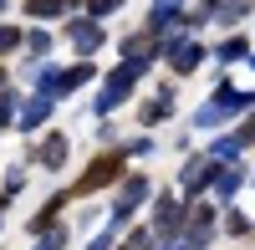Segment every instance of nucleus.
Here are the masks:
<instances>
[{
	"instance_id": "nucleus-1",
	"label": "nucleus",
	"mask_w": 255,
	"mask_h": 250,
	"mask_svg": "<svg viewBox=\"0 0 255 250\" xmlns=\"http://www.w3.org/2000/svg\"><path fill=\"white\" fill-rule=\"evenodd\" d=\"M250 108H255V92H240V87H230V82H225V87L194 113V128H220L230 113H250Z\"/></svg>"
},
{
	"instance_id": "nucleus-2",
	"label": "nucleus",
	"mask_w": 255,
	"mask_h": 250,
	"mask_svg": "<svg viewBox=\"0 0 255 250\" xmlns=\"http://www.w3.org/2000/svg\"><path fill=\"white\" fill-rule=\"evenodd\" d=\"M148 61H153L148 51H143V56H133V61H123V67L108 77V87L97 92V113H113L118 102H128V92H133V82H138V72L148 67Z\"/></svg>"
},
{
	"instance_id": "nucleus-3",
	"label": "nucleus",
	"mask_w": 255,
	"mask_h": 250,
	"mask_svg": "<svg viewBox=\"0 0 255 250\" xmlns=\"http://www.w3.org/2000/svg\"><path fill=\"white\" fill-rule=\"evenodd\" d=\"M92 82V61H82V67H67V72H46L41 77V92H72V87H87Z\"/></svg>"
},
{
	"instance_id": "nucleus-4",
	"label": "nucleus",
	"mask_w": 255,
	"mask_h": 250,
	"mask_svg": "<svg viewBox=\"0 0 255 250\" xmlns=\"http://www.w3.org/2000/svg\"><path fill=\"white\" fill-rule=\"evenodd\" d=\"M209 179H220V169H215V158H209V153H204V158H189V163H184V174H179L184 194H199Z\"/></svg>"
},
{
	"instance_id": "nucleus-5",
	"label": "nucleus",
	"mask_w": 255,
	"mask_h": 250,
	"mask_svg": "<svg viewBox=\"0 0 255 250\" xmlns=\"http://www.w3.org/2000/svg\"><path fill=\"white\" fill-rule=\"evenodd\" d=\"M143 199H148V179H138V174H133V179H128V184H123V189H118V204H113V220L123 225V220H128V215H133V210H138V204H143Z\"/></svg>"
},
{
	"instance_id": "nucleus-6",
	"label": "nucleus",
	"mask_w": 255,
	"mask_h": 250,
	"mask_svg": "<svg viewBox=\"0 0 255 250\" xmlns=\"http://www.w3.org/2000/svg\"><path fill=\"white\" fill-rule=\"evenodd\" d=\"M153 225H158V235H168V240H174V235L184 230V210H179V199H174V194H158Z\"/></svg>"
},
{
	"instance_id": "nucleus-7",
	"label": "nucleus",
	"mask_w": 255,
	"mask_h": 250,
	"mask_svg": "<svg viewBox=\"0 0 255 250\" xmlns=\"http://www.w3.org/2000/svg\"><path fill=\"white\" fill-rule=\"evenodd\" d=\"M72 46L77 51H97L102 46V26L97 20H72Z\"/></svg>"
},
{
	"instance_id": "nucleus-8",
	"label": "nucleus",
	"mask_w": 255,
	"mask_h": 250,
	"mask_svg": "<svg viewBox=\"0 0 255 250\" xmlns=\"http://www.w3.org/2000/svg\"><path fill=\"white\" fill-rule=\"evenodd\" d=\"M46 118H51V97L41 92V97H31V102H26V113H20V128H41Z\"/></svg>"
},
{
	"instance_id": "nucleus-9",
	"label": "nucleus",
	"mask_w": 255,
	"mask_h": 250,
	"mask_svg": "<svg viewBox=\"0 0 255 250\" xmlns=\"http://www.w3.org/2000/svg\"><path fill=\"white\" fill-rule=\"evenodd\" d=\"M113 174H118V158H97L92 169H87V179H82V189H102Z\"/></svg>"
},
{
	"instance_id": "nucleus-10",
	"label": "nucleus",
	"mask_w": 255,
	"mask_h": 250,
	"mask_svg": "<svg viewBox=\"0 0 255 250\" xmlns=\"http://www.w3.org/2000/svg\"><path fill=\"white\" fill-rule=\"evenodd\" d=\"M204 61V46H194V41H184V46L174 51V72H194Z\"/></svg>"
},
{
	"instance_id": "nucleus-11",
	"label": "nucleus",
	"mask_w": 255,
	"mask_h": 250,
	"mask_svg": "<svg viewBox=\"0 0 255 250\" xmlns=\"http://www.w3.org/2000/svg\"><path fill=\"white\" fill-rule=\"evenodd\" d=\"M245 148V143H240V133H225L220 143H209V158H215V163H225V158H235Z\"/></svg>"
},
{
	"instance_id": "nucleus-12",
	"label": "nucleus",
	"mask_w": 255,
	"mask_h": 250,
	"mask_svg": "<svg viewBox=\"0 0 255 250\" xmlns=\"http://www.w3.org/2000/svg\"><path fill=\"white\" fill-rule=\"evenodd\" d=\"M184 0H153V15H148V26H168V20L179 15Z\"/></svg>"
},
{
	"instance_id": "nucleus-13",
	"label": "nucleus",
	"mask_w": 255,
	"mask_h": 250,
	"mask_svg": "<svg viewBox=\"0 0 255 250\" xmlns=\"http://www.w3.org/2000/svg\"><path fill=\"white\" fill-rule=\"evenodd\" d=\"M41 158H46V169H61V163H67V138H46Z\"/></svg>"
},
{
	"instance_id": "nucleus-14",
	"label": "nucleus",
	"mask_w": 255,
	"mask_h": 250,
	"mask_svg": "<svg viewBox=\"0 0 255 250\" xmlns=\"http://www.w3.org/2000/svg\"><path fill=\"white\" fill-rule=\"evenodd\" d=\"M168 108H174V92H163V97H153V102H148V108H143V123H158Z\"/></svg>"
},
{
	"instance_id": "nucleus-15",
	"label": "nucleus",
	"mask_w": 255,
	"mask_h": 250,
	"mask_svg": "<svg viewBox=\"0 0 255 250\" xmlns=\"http://www.w3.org/2000/svg\"><path fill=\"white\" fill-rule=\"evenodd\" d=\"M67 10V0H31V15L36 20H46V15H61Z\"/></svg>"
},
{
	"instance_id": "nucleus-16",
	"label": "nucleus",
	"mask_w": 255,
	"mask_h": 250,
	"mask_svg": "<svg viewBox=\"0 0 255 250\" xmlns=\"http://www.w3.org/2000/svg\"><path fill=\"white\" fill-rule=\"evenodd\" d=\"M82 10H87L92 20H102V15H113V10H118V0H82Z\"/></svg>"
},
{
	"instance_id": "nucleus-17",
	"label": "nucleus",
	"mask_w": 255,
	"mask_h": 250,
	"mask_svg": "<svg viewBox=\"0 0 255 250\" xmlns=\"http://www.w3.org/2000/svg\"><path fill=\"white\" fill-rule=\"evenodd\" d=\"M215 189H220V194H235V189H240V169H220Z\"/></svg>"
},
{
	"instance_id": "nucleus-18",
	"label": "nucleus",
	"mask_w": 255,
	"mask_h": 250,
	"mask_svg": "<svg viewBox=\"0 0 255 250\" xmlns=\"http://www.w3.org/2000/svg\"><path fill=\"white\" fill-rule=\"evenodd\" d=\"M240 56H250L245 41H225V46H220V61H240Z\"/></svg>"
},
{
	"instance_id": "nucleus-19",
	"label": "nucleus",
	"mask_w": 255,
	"mask_h": 250,
	"mask_svg": "<svg viewBox=\"0 0 255 250\" xmlns=\"http://www.w3.org/2000/svg\"><path fill=\"white\" fill-rule=\"evenodd\" d=\"M15 46H20V31H15V26H0V56L15 51Z\"/></svg>"
},
{
	"instance_id": "nucleus-20",
	"label": "nucleus",
	"mask_w": 255,
	"mask_h": 250,
	"mask_svg": "<svg viewBox=\"0 0 255 250\" xmlns=\"http://www.w3.org/2000/svg\"><path fill=\"white\" fill-rule=\"evenodd\" d=\"M118 230H123V225L113 220V225H108V230H102V235L92 240V250H113V240H118Z\"/></svg>"
},
{
	"instance_id": "nucleus-21",
	"label": "nucleus",
	"mask_w": 255,
	"mask_h": 250,
	"mask_svg": "<svg viewBox=\"0 0 255 250\" xmlns=\"http://www.w3.org/2000/svg\"><path fill=\"white\" fill-rule=\"evenodd\" d=\"M15 118V92H0V128Z\"/></svg>"
},
{
	"instance_id": "nucleus-22",
	"label": "nucleus",
	"mask_w": 255,
	"mask_h": 250,
	"mask_svg": "<svg viewBox=\"0 0 255 250\" xmlns=\"http://www.w3.org/2000/svg\"><path fill=\"white\" fill-rule=\"evenodd\" d=\"M61 240H67L61 230H46V235H41V245H36V250H61Z\"/></svg>"
},
{
	"instance_id": "nucleus-23",
	"label": "nucleus",
	"mask_w": 255,
	"mask_h": 250,
	"mask_svg": "<svg viewBox=\"0 0 255 250\" xmlns=\"http://www.w3.org/2000/svg\"><path fill=\"white\" fill-rule=\"evenodd\" d=\"M148 240H153V235L138 230V235H128V245H123V250H148Z\"/></svg>"
},
{
	"instance_id": "nucleus-24",
	"label": "nucleus",
	"mask_w": 255,
	"mask_h": 250,
	"mask_svg": "<svg viewBox=\"0 0 255 250\" xmlns=\"http://www.w3.org/2000/svg\"><path fill=\"white\" fill-rule=\"evenodd\" d=\"M235 133H240V143H250V138H255V113H250V118L240 123V128H235Z\"/></svg>"
},
{
	"instance_id": "nucleus-25",
	"label": "nucleus",
	"mask_w": 255,
	"mask_h": 250,
	"mask_svg": "<svg viewBox=\"0 0 255 250\" xmlns=\"http://www.w3.org/2000/svg\"><path fill=\"white\" fill-rule=\"evenodd\" d=\"M0 10H5V0H0Z\"/></svg>"
}]
</instances>
